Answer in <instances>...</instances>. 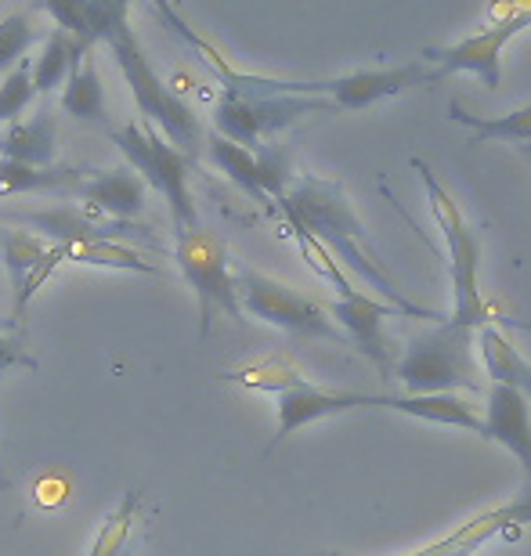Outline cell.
<instances>
[{
	"instance_id": "18",
	"label": "cell",
	"mask_w": 531,
	"mask_h": 556,
	"mask_svg": "<svg viewBox=\"0 0 531 556\" xmlns=\"http://www.w3.org/2000/svg\"><path fill=\"white\" fill-rule=\"evenodd\" d=\"M62 109L73 119H84V124H109L105 113V87H102V73H98V59L94 51L84 54V62L76 65L73 76L65 80L62 91Z\"/></svg>"
},
{
	"instance_id": "12",
	"label": "cell",
	"mask_w": 531,
	"mask_h": 556,
	"mask_svg": "<svg viewBox=\"0 0 531 556\" xmlns=\"http://www.w3.org/2000/svg\"><path fill=\"white\" fill-rule=\"evenodd\" d=\"M430 84V73L423 62H408V65H394V70H358V73H344L329 80V98H333V109H369L376 102H387V98L405 94L408 87Z\"/></svg>"
},
{
	"instance_id": "25",
	"label": "cell",
	"mask_w": 531,
	"mask_h": 556,
	"mask_svg": "<svg viewBox=\"0 0 531 556\" xmlns=\"http://www.w3.org/2000/svg\"><path fill=\"white\" fill-rule=\"evenodd\" d=\"M33 40H37V29H33V18L26 8L4 15V22H0V73L15 70V65L26 59Z\"/></svg>"
},
{
	"instance_id": "4",
	"label": "cell",
	"mask_w": 531,
	"mask_h": 556,
	"mask_svg": "<svg viewBox=\"0 0 531 556\" xmlns=\"http://www.w3.org/2000/svg\"><path fill=\"white\" fill-rule=\"evenodd\" d=\"M413 166L423 177V188H427V199H430V214H434L438 228H441V239H445V250H448V278H452V321L467 329H481L489 326V307H484V296H481V239L478 231L467 225L463 210L456 206V199L445 192V185L438 181L434 170L423 163V160H413Z\"/></svg>"
},
{
	"instance_id": "21",
	"label": "cell",
	"mask_w": 531,
	"mask_h": 556,
	"mask_svg": "<svg viewBox=\"0 0 531 556\" xmlns=\"http://www.w3.org/2000/svg\"><path fill=\"white\" fill-rule=\"evenodd\" d=\"M48 242L40 236H29V231H18V228H4L0 231V261H4V268L11 275V289H15V300L26 293V282L37 268L48 257Z\"/></svg>"
},
{
	"instance_id": "23",
	"label": "cell",
	"mask_w": 531,
	"mask_h": 556,
	"mask_svg": "<svg viewBox=\"0 0 531 556\" xmlns=\"http://www.w3.org/2000/svg\"><path fill=\"white\" fill-rule=\"evenodd\" d=\"M69 264L80 268H113V271H135V275H160L152 261L141 257L138 250L124 247V242H91V247L69 250Z\"/></svg>"
},
{
	"instance_id": "13",
	"label": "cell",
	"mask_w": 531,
	"mask_h": 556,
	"mask_svg": "<svg viewBox=\"0 0 531 556\" xmlns=\"http://www.w3.org/2000/svg\"><path fill=\"white\" fill-rule=\"evenodd\" d=\"M484 441L503 444L521 463L524 484L531 488V408L517 391L503 383H492L489 405H484Z\"/></svg>"
},
{
	"instance_id": "6",
	"label": "cell",
	"mask_w": 531,
	"mask_h": 556,
	"mask_svg": "<svg viewBox=\"0 0 531 556\" xmlns=\"http://www.w3.org/2000/svg\"><path fill=\"white\" fill-rule=\"evenodd\" d=\"M113 141L119 144V152L127 155L130 170L146 181V188L167 199L174 236L203 225L195 210V199L188 192V160L174 144H167V138H163L156 127L141 124V119H130V124L113 130Z\"/></svg>"
},
{
	"instance_id": "26",
	"label": "cell",
	"mask_w": 531,
	"mask_h": 556,
	"mask_svg": "<svg viewBox=\"0 0 531 556\" xmlns=\"http://www.w3.org/2000/svg\"><path fill=\"white\" fill-rule=\"evenodd\" d=\"M33 98H37V91H33V70H29V59H22L15 70L4 76V84H0V124H15L29 109Z\"/></svg>"
},
{
	"instance_id": "19",
	"label": "cell",
	"mask_w": 531,
	"mask_h": 556,
	"mask_svg": "<svg viewBox=\"0 0 531 556\" xmlns=\"http://www.w3.org/2000/svg\"><path fill=\"white\" fill-rule=\"evenodd\" d=\"M203 144H206V160L214 163L231 185H239L242 192H246L250 199H257L261 206H271V199L264 195V188H261L257 155H253L250 149H242V144H236V141L214 135V130H206Z\"/></svg>"
},
{
	"instance_id": "7",
	"label": "cell",
	"mask_w": 531,
	"mask_h": 556,
	"mask_svg": "<svg viewBox=\"0 0 531 556\" xmlns=\"http://www.w3.org/2000/svg\"><path fill=\"white\" fill-rule=\"evenodd\" d=\"M231 275H236L239 307L250 311L253 318L268 321V326H279L286 332H293V337L351 343L344 332L337 329V321L329 318L326 304H318V300L296 293V289L275 282V278H268V275L246 268V264H236Z\"/></svg>"
},
{
	"instance_id": "24",
	"label": "cell",
	"mask_w": 531,
	"mask_h": 556,
	"mask_svg": "<svg viewBox=\"0 0 531 556\" xmlns=\"http://www.w3.org/2000/svg\"><path fill=\"white\" fill-rule=\"evenodd\" d=\"M138 506H141L138 492H130L124 503H119L116 514L105 520V528L98 531L94 546L87 556H119V553H124L127 539H130V528H135V520H138Z\"/></svg>"
},
{
	"instance_id": "5",
	"label": "cell",
	"mask_w": 531,
	"mask_h": 556,
	"mask_svg": "<svg viewBox=\"0 0 531 556\" xmlns=\"http://www.w3.org/2000/svg\"><path fill=\"white\" fill-rule=\"evenodd\" d=\"M174 261L181 268L185 282L192 286L199 304V337H210L217 315H228L242 321V307L236 296V275H231V253L228 242L214 228L195 225L188 231H177Z\"/></svg>"
},
{
	"instance_id": "27",
	"label": "cell",
	"mask_w": 531,
	"mask_h": 556,
	"mask_svg": "<svg viewBox=\"0 0 531 556\" xmlns=\"http://www.w3.org/2000/svg\"><path fill=\"white\" fill-rule=\"evenodd\" d=\"M225 380L242 383V387H253V391L279 394V391H286V387H293L296 380H301V372L290 369L286 362H261V365H250V369L225 372Z\"/></svg>"
},
{
	"instance_id": "16",
	"label": "cell",
	"mask_w": 531,
	"mask_h": 556,
	"mask_svg": "<svg viewBox=\"0 0 531 556\" xmlns=\"http://www.w3.org/2000/svg\"><path fill=\"white\" fill-rule=\"evenodd\" d=\"M54 127L51 109H40L33 119H15L4 135H0V160L22 163V166H54Z\"/></svg>"
},
{
	"instance_id": "1",
	"label": "cell",
	"mask_w": 531,
	"mask_h": 556,
	"mask_svg": "<svg viewBox=\"0 0 531 556\" xmlns=\"http://www.w3.org/2000/svg\"><path fill=\"white\" fill-rule=\"evenodd\" d=\"M279 210L286 220L301 225L315 242H323L329 250V257L340 261L344 268H351L358 278H365L372 289H380L387 296V304L402 307L408 318H423V321H441L438 311H423L397 293L394 282L380 268L376 253L369 250V231H365L362 217L354 214L351 199L340 181H326L315 174H293L290 188L279 199Z\"/></svg>"
},
{
	"instance_id": "20",
	"label": "cell",
	"mask_w": 531,
	"mask_h": 556,
	"mask_svg": "<svg viewBox=\"0 0 531 556\" xmlns=\"http://www.w3.org/2000/svg\"><path fill=\"white\" fill-rule=\"evenodd\" d=\"M84 181V170L73 166H22L0 160V195H29V192H73Z\"/></svg>"
},
{
	"instance_id": "2",
	"label": "cell",
	"mask_w": 531,
	"mask_h": 556,
	"mask_svg": "<svg viewBox=\"0 0 531 556\" xmlns=\"http://www.w3.org/2000/svg\"><path fill=\"white\" fill-rule=\"evenodd\" d=\"M80 15L84 26L91 33L94 43H109L113 59L124 70V80L135 94L138 113L149 119V127H156L167 144H174L185 160L203 149L206 130L199 124V116L188 109L181 98H177L167 84L160 80L156 70L146 59V48H141L138 33L130 29V4L119 0V4H105V0H80Z\"/></svg>"
},
{
	"instance_id": "10",
	"label": "cell",
	"mask_w": 531,
	"mask_h": 556,
	"mask_svg": "<svg viewBox=\"0 0 531 556\" xmlns=\"http://www.w3.org/2000/svg\"><path fill=\"white\" fill-rule=\"evenodd\" d=\"M275 408H279V427H275V441L268 444V452L279 441H286L290 433L326 416L340 413H358V408H387V394H362V391H323V387L307 383L304 376L293 387L275 394Z\"/></svg>"
},
{
	"instance_id": "11",
	"label": "cell",
	"mask_w": 531,
	"mask_h": 556,
	"mask_svg": "<svg viewBox=\"0 0 531 556\" xmlns=\"http://www.w3.org/2000/svg\"><path fill=\"white\" fill-rule=\"evenodd\" d=\"M329 318L337 321V329L358 348L365 358L376 362L380 369L391 376L394 362H391V351H387V340H383V321L387 318H405L402 307L387 304V300H376L369 293H351V296H337L326 304Z\"/></svg>"
},
{
	"instance_id": "17",
	"label": "cell",
	"mask_w": 531,
	"mask_h": 556,
	"mask_svg": "<svg viewBox=\"0 0 531 556\" xmlns=\"http://www.w3.org/2000/svg\"><path fill=\"white\" fill-rule=\"evenodd\" d=\"M84 54H91V48H84L80 40H73L69 33L62 29H48L43 33V54L33 70V91L37 94H51L69 80L76 65L84 62Z\"/></svg>"
},
{
	"instance_id": "29",
	"label": "cell",
	"mask_w": 531,
	"mask_h": 556,
	"mask_svg": "<svg viewBox=\"0 0 531 556\" xmlns=\"http://www.w3.org/2000/svg\"><path fill=\"white\" fill-rule=\"evenodd\" d=\"M481 546H473L470 542V528L463 525V528H456L452 535H445V539H438V553L434 556H473Z\"/></svg>"
},
{
	"instance_id": "31",
	"label": "cell",
	"mask_w": 531,
	"mask_h": 556,
	"mask_svg": "<svg viewBox=\"0 0 531 556\" xmlns=\"http://www.w3.org/2000/svg\"><path fill=\"white\" fill-rule=\"evenodd\" d=\"M517 149H521V152L528 155V160H531V144H517Z\"/></svg>"
},
{
	"instance_id": "8",
	"label": "cell",
	"mask_w": 531,
	"mask_h": 556,
	"mask_svg": "<svg viewBox=\"0 0 531 556\" xmlns=\"http://www.w3.org/2000/svg\"><path fill=\"white\" fill-rule=\"evenodd\" d=\"M492 15H503L495 26L473 33V37H463L452 48H427L419 59L434 62L438 70L430 73V80H445L452 73H473L478 80L489 87V91H500L503 87V48L510 43L517 33L531 26V8L510 4V8H495Z\"/></svg>"
},
{
	"instance_id": "22",
	"label": "cell",
	"mask_w": 531,
	"mask_h": 556,
	"mask_svg": "<svg viewBox=\"0 0 531 556\" xmlns=\"http://www.w3.org/2000/svg\"><path fill=\"white\" fill-rule=\"evenodd\" d=\"M448 116L456 124H467L478 141H514V144H531V102L514 109L506 116H473L459 102L448 105Z\"/></svg>"
},
{
	"instance_id": "9",
	"label": "cell",
	"mask_w": 531,
	"mask_h": 556,
	"mask_svg": "<svg viewBox=\"0 0 531 556\" xmlns=\"http://www.w3.org/2000/svg\"><path fill=\"white\" fill-rule=\"evenodd\" d=\"M329 109H333V102H326V98H296V94L231 98L225 94L214 109V135L257 152L264 138H271L275 130L296 124V119L307 113H329Z\"/></svg>"
},
{
	"instance_id": "28",
	"label": "cell",
	"mask_w": 531,
	"mask_h": 556,
	"mask_svg": "<svg viewBox=\"0 0 531 556\" xmlns=\"http://www.w3.org/2000/svg\"><path fill=\"white\" fill-rule=\"evenodd\" d=\"M11 369H37V358L15 340V332H0V376Z\"/></svg>"
},
{
	"instance_id": "14",
	"label": "cell",
	"mask_w": 531,
	"mask_h": 556,
	"mask_svg": "<svg viewBox=\"0 0 531 556\" xmlns=\"http://www.w3.org/2000/svg\"><path fill=\"white\" fill-rule=\"evenodd\" d=\"M76 199H84L87 206L113 220H135L141 210L149 206V188L146 181L130 170V166H116V170L102 174H84V181L73 188Z\"/></svg>"
},
{
	"instance_id": "15",
	"label": "cell",
	"mask_w": 531,
	"mask_h": 556,
	"mask_svg": "<svg viewBox=\"0 0 531 556\" xmlns=\"http://www.w3.org/2000/svg\"><path fill=\"white\" fill-rule=\"evenodd\" d=\"M478 348H481V362H484L489 380L510 387V391L521 394L531 408V362L514 348V340L506 337L495 321H489V326L478 329Z\"/></svg>"
},
{
	"instance_id": "30",
	"label": "cell",
	"mask_w": 531,
	"mask_h": 556,
	"mask_svg": "<svg viewBox=\"0 0 531 556\" xmlns=\"http://www.w3.org/2000/svg\"><path fill=\"white\" fill-rule=\"evenodd\" d=\"M15 329H18L15 318H0V332H15Z\"/></svg>"
},
{
	"instance_id": "3",
	"label": "cell",
	"mask_w": 531,
	"mask_h": 556,
	"mask_svg": "<svg viewBox=\"0 0 531 556\" xmlns=\"http://www.w3.org/2000/svg\"><path fill=\"white\" fill-rule=\"evenodd\" d=\"M478 329H467L452 318L430 321L423 332L408 337V348L394 362L391 376L405 387L408 397L481 391V365L473 358Z\"/></svg>"
}]
</instances>
